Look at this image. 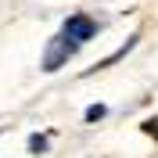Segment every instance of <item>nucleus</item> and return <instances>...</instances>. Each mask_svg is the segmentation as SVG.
Listing matches in <instances>:
<instances>
[{
	"label": "nucleus",
	"instance_id": "nucleus-1",
	"mask_svg": "<svg viewBox=\"0 0 158 158\" xmlns=\"http://www.w3.org/2000/svg\"><path fill=\"white\" fill-rule=\"evenodd\" d=\"M79 50V43L76 40H69L65 32H58V36L50 40V47H47V54H43V72H54V69H61L65 61L72 58Z\"/></svg>",
	"mask_w": 158,
	"mask_h": 158
},
{
	"label": "nucleus",
	"instance_id": "nucleus-2",
	"mask_svg": "<svg viewBox=\"0 0 158 158\" xmlns=\"http://www.w3.org/2000/svg\"><path fill=\"white\" fill-rule=\"evenodd\" d=\"M61 32H65V36H69V40H76L79 47H83L86 40H94V36H97V32H101V22L86 18V15H72V18L65 22V25H61Z\"/></svg>",
	"mask_w": 158,
	"mask_h": 158
},
{
	"label": "nucleus",
	"instance_id": "nucleus-3",
	"mask_svg": "<svg viewBox=\"0 0 158 158\" xmlns=\"http://www.w3.org/2000/svg\"><path fill=\"white\" fill-rule=\"evenodd\" d=\"M104 115H108L104 104H90V108H86V122H97V118H104Z\"/></svg>",
	"mask_w": 158,
	"mask_h": 158
},
{
	"label": "nucleus",
	"instance_id": "nucleus-4",
	"mask_svg": "<svg viewBox=\"0 0 158 158\" xmlns=\"http://www.w3.org/2000/svg\"><path fill=\"white\" fill-rule=\"evenodd\" d=\"M40 148H47V137H43V133H36V137L29 140V151H40Z\"/></svg>",
	"mask_w": 158,
	"mask_h": 158
}]
</instances>
